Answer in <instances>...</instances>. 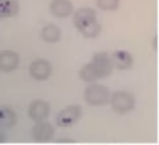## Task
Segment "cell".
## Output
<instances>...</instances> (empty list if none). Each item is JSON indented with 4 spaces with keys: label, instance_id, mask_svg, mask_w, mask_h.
I'll use <instances>...</instances> for the list:
<instances>
[{
    "label": "cell",
    "instance_id": "5b68a950",
    "mask_svg": "<svg viewBox=\"0 0 159 145\" xmlns=\"http://www.w3.org/2000/svg\"><path fill=\"white\" fill-rule=\"evenodd\" d=\"M29 74L36 81H45L52 74V65L44 58H39L33 61L29 66Z\"/></svg>",
    "mask_w": 159,
    "mask_h": 145
},
{
    "label": "cell",
    "instance_id": "9a60e30c",
    "mask_svg": "<svg viewBox=\"0 0 159 145\" xmlns=\"http://www.w3.org/2000/svg\"><path fill=\"white\" fill-rule=\"evenodd\" d=\"M78 31L86 38H94V37L98 36L99 32H101V25L98 24V21H93V23H89V24H85V25L80 27Z\"/></svg>",
    "mask_w": 159,
    "mask_h": 145
},
{
    "label": "cell",
    "instance_id": "52a82bcc",
    "mask_svg": "<svg viewBox=\"0 0 159 145\" xmlns=\"http://www.w3.org/2000/svg\"><path fill=\"white\" fill-rule=\"evenodd\" d=\"M49 115V104L45 100H33L28 108V116L34 122L45 120Z\"/></svg>",
    "mask_w": 159,
    "mask_h": 145
},
{
    "label": "cell",
    "instance_id": "6da1fadb",
    "mask_svg": "<svg viewBox=\"0 0 159 145\" xmlns=\"http://www.w3.org/2000/svg\"><path fill=\"white\" fill-rule=\"evenodd\" d=\"M84 99L90 106H103L110 99V91L102 84H89L84 92Z\"/></svg>",
    "mask_w": 159,
    "mask_h": 145
},
{
    "label": "cell",
    "instance_id": "ac0fdd59",
    "mask_svg": "<svg viewBox=\"0 0 159 145\" xmlns=\"http://www.w3.org/2000/svg\"><path fill=\"white\" fill-rule=\"evenodd\" d=\"M7 140V137H6V134H4L2 131H0V143H4Z\"/></svg>",
    "mask_w": 159,
    "mask_h": 145
},
{
    "label": "cell",
    "instance_id": "3957f363",
    "mask_svg": "<svg viewBox=\"0 0 159 145\" xmlns=\"http://www.w3.org/2000/svg\"><path fill=\"white\" fill-rule=\"evenodd\" d=\"M80 117H81V108L76 106V104L74 106H68L57 113L56 124L58 127L68 128V127L74 126L80 120Z\"/></svg>",
    "mask_w": 159,
    "mask_h": 145
},
{
    "label": "cell",
    "instance_id": "8992f818",
    "mask_svg": "<svg viewBox=\"0 0 159 145\" xmlns=\"http://www.w3.org/2000/svg\"><path fill=\"white\" fill-rule=\"evenodd\" d=\"M53 134H54V129L52 127V124L45 122V120L36 122V124L32 128V137L37 143L49 141L53 137Z\"/></svg>",
    "mask_w": 159,
    "mask_h": 145
},
{
    "label": "cell",
    "instance_id": "277c9868",
    "mask_svg": "<svg viewBox=\"0 0 159 145\" xmlns=\"http://www.w3.org/2000/svg\"><path fill=\"white\" fill-rule=\"evenodd\" d=\"M92 65L94 70H96L98 79L101 78H106L113 73V63H111V58L109 54L106 53H96L92 58Z\"/></svg>",
    "mask_w": 159,
    "mask_h": 145
},
{
    "label": "cell",
    "instance_id": "ba28073f",
    "mask_svg": "<svg viewBox=\"0 0 159 145\" xmlns=\"http://www.w3.org/2000/svg\"><path fill=\"white\" fill-rule=\"evenodd\" d=\"M19 54L13 50H2L0 52V71L9 73L15 70L19 65Z\"/></svg>",
    "mask_w": 159,
    "mask_h": 145
},
{
    "label": "cell",
    "instance_id": "9c48e42d",
    "mask_svg": "<svg viewBox=\"0 0 159 145\" xmlns=\"http://www.w3.org/2000/svg\"><path fill=\"white\" fill-rule=\"evenodd\" d=\"M74 25L77 28L85 25V24H89V23H93V21H97V15H96V11L93 8H89V7H82L80 8L78 11H76L74 13Z\"/></svg>",
    "mask_w": 159,
    "mask_h": 145
},
{
    "label": "cell",
    "instance_id": "4fadbf2b",
    "mask_svg": "<svg viewBox=\"0 0 159 145\" xmlns=\"http://www.w3.org/2000/svg\"><path fill=\"white\" fill-rule=\"evenodd\" d=\"M41 37L45 42L48 44H54L57 42L60 37H61V31L60 28L53 25V24H49V25H45L41 31Z\"/></svg>",
    "mask_w": 159,
    "mask_h": 145
},
{
    "label": "cell",
    "instance_id": "8fae6325",
    "mask_svg": "<svg viewBox=\"0 0 159 145\" xmlns=\"http://www.w3.org/2000/svg\"><path fill=\"white\" fill-rule=\"evenodd\" d=\"M110 58H111L113 67H117L119 70H127L133 66L131 54L125 50H116L110 56Z\"/></svg>",
    "mask_w": 159,
    "mask_h": 145
},
{
    "label": "cell",
    "instance_id": "5bb4252c",
    "mask_svg": "<svg viewBox=\"0 0 159 145\" xmlns=\"http://www.w3.org/2000/svg\"><path fill=\"white\" fill-rule=\"evenodd\" d=\"M19 8V4L15 0H0V17L16 16Z\"/></svg>",
    "mask_w": 159,
    "mask_h": 145
},
{
    "label": "cell",
    "instance_id": "2e32d148",
    "mask_svg": "<svg viewBox=\"0 0 159 145\" xmlns=\"http://www.w3.org/2000/svg\"><path fill=\"white\" fill-rule=\"evenodd\" d=\"M80 78H81L82 81L88 82V83H93L98 79V75H97L96 70H94V67H93L92 62H89L88 65H85V66L80 70Z\"/></svg>",
    "mask_w": 159,
    "mask_h": 145
},
{
    "label": "cell",
    "instance_id": "d6986e66",
    "mask_svg": "<svg viewBox=\"0 0 159 145\" xmlns=\"http://www.w3.org/2000/svg\"><path fill=\"white\" fill-rule=\"evenodd\" d=\"M58 143H60V144H62V143H64V144H72L73 141H70V140H60Z\"/></svg>",
    "mask_w": 159,
    "mask_h": 145
},
{
    "label": "cell",
    "instance_id": "e0dca14e",
    "mask_svg": "<svg viewBox=\"0 0 159 145\" xmlns=\"http://www.w3.org/2000/svg\"><path fill=\"white\" fill-rule=\"evenodd\" d=\"M97 4L102 11H116L119 6V0H97Z\"/></svg>",
    "mask_w": 159,
    "mask_h": 145
},
{
    "label": "cell",
    "instance_id": "30bf717a",
    "mask_svg": "<svg viewBox=\"0 0 159 145\" xmlns=\"http://www.w3.org/2000/svg\"><path fill=\"white\" fill-rule=\"evenodd\" d=\"M49 11L56 17H66L73 12V4L69 0H53L49 4Z\"/></svg>",
    "mask_w": 159,
    "mask_h": 145
},
{
    "label": "cell",
    "instance_id": "7c38bea8",
    "mask_svg": "<svg viewBox=\"0 0 159 145\" xmlns=\"http://www.w3.org/2000/svg\"><path fill=\"white\" fill-rule=\"evenodd\" d=\"M16 124V112L9 107H0V129L12 128Z\"/></svg>",
    "mask_w": 159,
    "mask_h": 145
},
{
    "label": "cell",
    "instance_id": "7a4b0ae2",
    "mask_svg": "<svg viewBox=\"0 0 159 145\" xmlns=\"http://www.w3.org/2000/svg\"><path fill=\"white\" fill-rule=\"evenodd\" d=\"M109 100L111 103L113 109L118 113H126L131 111L135 104L134 96L127 91H116L114 94H110Z\"/></svg>",
    "mask_w": 159,
    "mask_h": 145
}]
</instances>
